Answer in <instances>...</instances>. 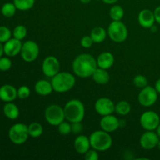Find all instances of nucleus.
I'll return each mask as SVG.
<instances>
[{
	"label": "nucleus",
	"instance_id": "f257e3e1",
	"mask_svg": "<svg viewBox=\"0 0 160 160\" xmlns=\"http://www.w3.org/2000/svg\"><path fill=\"white\" fill-rule=\"evenodd\" d=\"M97 67L96 59L92 55L87 53L78 56L72 62L73 72L76 76L81 78L92 77Z\"/></svg>",
	"mask_w": 160,
	"mask_h": 160
},
{
	"label": "nucleus",
	"instance_id": "f03ea898",
	"mask_svg": "<svg viewBox=\"0 0 160 160\" xmlns=\"http://www.w3.org/2000/svg\"><path fill=\"white\" fill-rule=\"evenodd\" d=\"M65 119L70 123L82 122L85 115L84 103L78 99H71L63 107Z\"/></svg>",
	"mask_w": 160,
	"mask_h": 160
},
{
	"label": "nucleus",
	"instance_id": "7ed1b4c3",
	"mask_svg": "<svg viewBox=\"0 0 160 160\" xmlns=\"http://www.w3.org/2000/svg\"><path fill=\"white\" fill-rule=\"evenodd\" d=\"M53 90L58 93H65L74 87L76 79L73 73L68 72H59L51 79Z\"/></svg>",
	"mask_w": 160,
	"mask_h": 160
},
{
	"label": "nucleus",
	"instance_id": "20e7f679",
	"mask_svg": "<svg viewBox=\"0 0 160 160\" xmlns=\"http://www.w3.org/2000/svg\"><path fill=\"white\" fill-rule=\"evenodd\" d=\"M91 146L92 148L99 152L109 150L112 145V138L109 133L99 130L92 133L89 137Z\"/></svg>",
	"mask_w": 160,
	"mask_h": 160
},
{
	"label": "nucleus",
	"instance_id": "39448f33",
	"mask_svg": "<svg viewBox=\"0 0 160 160\" xmlns=\"http://www.w3.org/2000/svg\"><path fill=\"white\" fill-rule=\"evenodd\" d=\"M107 34L112 42L116 43H122L128 38V30L121 20L112 21L109 25Z\"/></svg>",
	"mask_w": 160,
	"mask_h": 160
},
{
	"label": "nucleus",
	"instance_id": "423d86ee",
	"mask_svg": "<svg viewBox=\"0 0 160 160\" xmlns=\"http://www.w3.org/2000/svg\"><path fill=\"white\" fill-rule=\"evenodd\" d=\"M45 118L52 126H58L66 120L64 109L58 104L50 105L45 111Z\"/></svg>",
	"mask_w": 160,
	"mask_h": 160
},
{
	"label": "nucleus",
	"instance_id": "0eeeda50",
	"mask_svg": "<svg viewBox=\"0 0 160 160\" xmlns=\"http://www.w3.org/2000/svg\"><path fill=\"white\" fill-rule=\"evenodd\" d=\"M29 137L28 126L24 123H16L11 127L9 131V139L16 145H22L25 143Z\"/></svg>",
	"mask_w": 160,
	"mask_h": 160
},
{
	"label": "nucleus",
	"instance_id": "6e6552de",
	"mask_svg": "<svg viewBox=\"0 0 160 160\" xmlns=\"http://www.w3.org/2000/svg\"><path fill=\"white\" fill-rule=\"evenodd\" d=\"M158 92L155 87L147 85L146 87L142 88L139 93L138 100L141 106L144 107H150L156 102L158 99Z\"/></svg>",
	"mask_w": 160,
	"mask_h": 160
},
{
	"label": "nucleus",
	"instance_id": "1a4fd4ad",
	"mask_svg": "<svg viewBox=\"0 0 160 160\" xmlns=\"http://www.w3.org/2000/svg\"><path fill=\"white\" fill-rule=\"evenodd\" d=\"M21 57L25 62H31L37 59L39 55V46L34 41H27L22 45Z\"/></svg>",
	"mask_w": 160,
	"mask_h": 160
},
{
	"label": "nucleus",
	"instance_id": "9d476101",
	"mask_svg": "<svg viewBox=\"0 0 160 160\" xmlns=\"http://www.w3.org/2000/svg\"><path fill=\"white\" fill-rule=\"evenodd\" d=\"M139 121L145 131H156L160 123V117L154 111H146L141 115Z\"/></svg>",
	"mask_w": 160,
	"mask_h": 160
},
{
	"label": "nucleus",
	"instance_id": "9b49d317",
	"mask_svg": "<svg viewBox=\"0 0 160 160\" xmlns=\"http://www.w3.org/2000/svg\"><path fill=\"white\" fill-rule=\"evenodd\" d=\"M42 70L45 76L52 78L57 74L60 70V63L59 59L56 56H47L42 62Z\"/></svg>",
	"mask_w": 160,
	"mask_h": 160
},
{
	"label": "nucleus",
	"instance_id": "f8f14e48",
	"mask_svg": "<svg viewBox=\"0 0 160 160\" xmlns=\"http://www.w3.org/2000/svg\"><path fill=\"white\" fill-rule=\"evenodd\" d=\"M95 109L100 116L109 115L115 112V104L110 98L102 97L95 102Z\"/></svg>",
	"mask_w": 160,
	"mask_h": 160
},
{
	"label": "nucleus",
	"instance_id": "ddd939ff",
	"mask_svg": "<svg viewBox=\"0 0 160 160\" xmlns=\"http://www.w3.org/2000/svg\"><path fill=\"white\" fill-rule=\"evenodd\" d=\"M159 137L154 131H146L140 138V145L145 150H152L157 147Z\"/></svg>",
	"mask_w": 160,
	"mask_h": 160
},
{
	"label": "nucleus",
	"instance_id": "4468645a",
	"mask_svg": "<svg viewBox=\"0 0 160 160\" xmlns=\"http://www.w3.org/2000/svg\"><path fill=\"white\" fill-rule=\"evenodd\" d=\"M99 124L100 128L103 131L108 133L114 132L120 128V120L115 116L109 114L102 117Z\"/></svg>",
	"mask_w": 160,
	"mask_h": 160
},
{
	"label": "nucleus",
	"instance_id": "2eb2a0df",
	"mask_svg": "<svg viewBox=\"0 0 160 160\" xmlns=\"http://www.w3.org/2000/svg\"><path fill=\"white\" fill-rule=\"evenodd\" d=\"M138 23L142 28H151L154 26V23L156 22L155 19L154 12L148 9H142L138 14Z\"/></svg>",
	"mask_w": 160,
	"mask_h": 160
},
{
	"label": "nucleus",
	"instance_id": "dca6fc26",
	"mask_svg": "<svg viewBox=\"0 0 160 160\" xmlns=\"http://www.w3.org/2000/svg\"><path fill=\"white\" fill-rule=\"evenodd\" d=\"M22 45L21 41L19 39L10 38L7 42H5L4 45V53L8 56H15L20 53Z\"/></svg>",
	"mask_w": 160,
	"mask_h": 160
},
{
	"label": "nucleus",
	"instance_id": "f3484780",
	"mask_svg": "<svg viewBox=\"0 0 160 160\" xmlns=\"http://www.w3.org/2000/svg\"><path fill=\"white\" fill-rule=\"evenodd\" d=\"M114 56L110 52H103L100 53L96 59L97 65L99 68L109 70L114 64Z\"/></svg>",
	"mask_w": 160,
	"mask_h": 160
},
{
	"label": "nucleus",
	"instance_id": "a211bd4d",
	"mask_svg": "<svg viewBox=\"0 0 160 160\" xmlns=\"http://www.w3.org/2000/svg\"><path fill=\"white\" fill-rule=\"evenodd\" d=\"M75 150L79 154L84 155L90 149L91 142L89 138L85 135H78L73 142Z\"/></svg>",
	"mask_w": 160,
	"mask_h": 160
},
{
	"label": "nucleus",
	"instance_id": "6ab92c4d",
	"mask_svg": "<svg viewBox=\"0 0 160 160\" xmlns=\"http://www.w3.org/2000/svg\"><path fill=\"white\" fill-rule=\"evenodd\" d=\"M17 97V90L10 84H5L0 88V99L6 102H10Z\"/></svg>",
	"mask_w": 160,
	"mask_h": 160
},
{
	"label": "nucleus",
	"instance_id": "aec40b11",
	"mask_svg": "<svg viewBox=\"0 0 160 160\" xmlns=\"http://www.w3.org/2000/svg\"><path fill=\"white\" fill-rule=\"evenodd\" d=\"M34 91L37 94L42 96H46L52 92L53 87L51 81L47 80H39L34 84Z\"/></svg>",
	"mask_w": 160,
	"mask_h": 160
},
{
	"label": "nucleus",
	"instance_id": "412c9836",
	"mask_svg": "<svg viewBox=\"0 0 160 160\" xmlns=\"http://www.w3.org/2000/svg\"><path fill=\"white\" fill-rule=\"evenodd\" d=\"M92 77L94 81L98 84H106L110 80V76L107 70L99 68V67H97Z\"/></svg>",
	"mask_w": 160,
	"mask_h": 160
},
{
	"label": "nucleus",
	"instance_id": "4be33fe9",
	"mask_svg": "<svg viewBox=\"0 0 160 160\" xmlns=\"http://www.w3.org/2000/svg\"><path fill=\"white\" fill-rule=\"evenodd\" d=\"M90 36L92 37L94 43H102L106 38L107 32L102 27H95L91 31Z\"/></svg>",
	"mask_w": 160,
	"mask_h": 160
},
{
	"label": "nucleus",
	"instance_id": "5701e85b",
	"mask_svg": "<svg viewBox=\"0 0 160 160\" xmlns=\"http://www.w3.org/2000/svg\"><path fill=\"white\" fill-rule=\"evenodd\" d=\"M3 112H4L5 116L10 120H16L18 118L19 115H20L19 108L11 102H7L5 105L4 108H3Z\"/></svg>",
	"mask_w": 160,
	"mask_h": 160
},
{
	"label": "nucleus",
	"instance_id": "b1692460",
	"mask_svg": "<svg viewBox=\"0 0 160 160\" xmlns=\"http://www.w3.org/2000/svg\"><path fill=\"white\" fill-rule=\"evenodd\" d=\"M28 132L30 137L37 138L43 134V127L38 122H32L28 125Z\"/></svg>",
	"mask_w": 160,
	"mask_h": 160
},
{
	"label": "nucleus",
	"instance_id": "393cba45",
	"mask_svg": "<svg viewBox=\"0 0 160 160\" xmlns=\"http://www.w3.org/2000/svg\"><path fill=\"white\" fill-rule=\"evenodd\" d=\"M124 10L123 7L119 5H114L110 8L109 10V17L112 21H120L123 18Z\"/></svg>",
	"mask_w": 160,
	"mask_h": 160
},
{
	"label": "nucleus",
	"instance_id": "a878e982",
	"mask_svg": "<svg viewBox=\"0 0 160 160\" xmlns=\"http://www.w3.org/2000/svg\"><path fill=\"white\" fill-rule=\"evenodd\" d=\"M131 110V104L127 101H120L115 105V112L120 116L128 115Z\"/></svg>",
	"mask_w": 160,
	"mask_h": 160
},
{
	"label": "nucleus",
	"instance_id": "bb28decb",
	"mask_svg": "<svg viewBox=\"0 0 160 160\" xmlns=\"http://www.w3.org/2000/svg\"><path fill=\"white\" fill-rule=\"evenodd\" d=\"M35 0H13V3L17 9L21 11H27L34 6Z\"/></svg>",
	"mask_w": 160,
	"mask_h": 160
},
{
	"label": "nucleus",
	"instance_id": "cd10ccee",
	"mask_svg": "<svg viewBox=\"0 0 160 160\" xmlns=\"http://www.w3.org/2000/svg\"><path fill=\"white\" fill-rule=\"evenodd\" d=\"M17 9L14 3L6 2L2 7L1 12L4 17L9 18V17H12L15 15Z\"/></svg>",
	"mask_w": 160,
	"mask_h": 160
},
{
	"label": "nucleus",
	"instance_id": "c85d7f7f",
	"mask_svg": "<svg viewBox=\"0 0 160 160\" xmlns=\"http://www.w3.org/2000/svg\"><path fill=\"white\" fill-rule=\"evenodd\" d=\"M27 33H28L27 28L24 26L18 25V26H17L14 28L13 31H12V35H13V38L21 41L24 39V38L26 37Z\"/></svg>",
	"mask_w": 160,
	"mask_h": 160
},
{
	"label": "nucleus",
	"instance_id": "c756f323",
	"mask_svg": "<svg viewBox=\"0 0 160 160\" xmlns=\"http://www.w3.org/2000/svg\"><path fill=\"white\" fill-rule=\"evenodd\" d=\"M133 82H134V85L137 88H143L146 87L148 84V79H147L146 77L141 74L134 77Z\"/></svg>",
	"mask_w": 160,
	"mask_h": 160
},
{
	"label": "nucleus",
	"instance_id": "7c9ffc66",
	"mask_svg": "<svg viewBox=\"0 0 160 160\" xmlns=\"http://www.w3.org/2000/svg\"><path fill=\"white\" fill-rule=\"evenodd\" d=\"M57 127L59 133L62 135H67L72 132L71 123H70L69 121H62Z\"/></svg>",
	"mask_w": 160,
	"mask_h": 160
},
{
	"label": "nucleus",
	"instance_id": "2f4dec72",
	"mask_svg": "<svg viewBox=\"0 0 160 160\" xmlns=\"http://www.w3.org/2000/svg\"><path fill=\"white\" fill-rule=\"evenodd\" d=\"M11 31L8 28L4 26L0 27V42H6L11 38Z\"/></svg>",
	"mask_w": 160,
	"mask_h": 160
},
{
	"label": "nucleus",
	"instance_id": "473e14b6",
	"mask_svg": "<svg viewBox=\"0 0 160 160\" xmlns=\"http://www.w3.org/2000/svg\"><path fill=\"white\" fill-rule=\"evenodd\" d=\"M31 95V90L28 86H21L17 90V96L20 99H26Z\"/></svg>",
	"mask_w": 160,
	"mask_h": 160
},
{
	"label": "nucleus",
	"instance_id": "72a5a7b5",
	"mask_svg": "<svg viewBox=\"0 0 160 160\" xmlns=\"http://www.w3.org/2000/svg\"><path fill=\"white\" fill-rule=\"evenodd\" d=\"M12 67V62L10 59L7 57L0 58V70L2 71H6L9 70Z\"/></svg>",
	"mask_w": 160,
	"mask_h": 160
},
{
	"label": "nucleus",
	"instance_id": "f704fd0d",
	"mask_svg": "<svg viewBox=\"0 0 160 160\" xmlns=\"http://www.w3.org/2000/svg\"><path fill=\"white\" fill-rule=\"evenodd\" d=\"M98 151L95 149H89L87 152L84 154V159L86 160H98Z\"/></svg>",
	"mask_w": 160,
	"mask_h": 160
},
{
	"label": "nucleus",
	"instance_id": "c9c22d12",
	"mask_svg": "<svg viewBox=\"0 0 160 160\" xmlns=\"http://www.w3.org/2000/svg\"><path fill=\"white\" fill-rule=\"evenodd\" d=\"M94 42L91 36H84L81 40V45L83 48H89L92 46Z\"/></svg>",
	"mask_w": 160,
	"mask_h": 160
},
{
	"label": "nucleus",
	"instance_id": "e433bc0d",
	"mask_svg": "<svg viewBox=\"0 0 160 160\" xmlns=\"http://www.w3.org/2000/svg\"><path fill=\"white\" fill-rule=\"evenodd\" d=\"M72 133L73 134H81L83 131V125L81 122H75V123H71Z\"/></svg>",
	"mask_w": 160,
	"mask_h": 160
},
{
	"label": "nucleus",
	"instance_id": "4c0bfd02",
	"mask_svg": "<svg viewBox=\"0 0 160 160\" xmlns=\"http://www.w3.org/2000/svg\"><path fill=\"white\" fill-rule=\"evenodd\" d=\"M153 12H154L156 22H157L159 24H160V6H157Z\"/></svg>",
	"mask_w": 160,
	"mask_h": 160
},
{
	"label": "nucleus",
	"instance_id": "58836bf2",
	"mask_svg": "<svg viewBox=\"0 0 160 160\" xmlns=\"http://www.w3.org/2000/svg\"><path fill=\"white\" fill-rule=\"evenodd\" d=\"M155 88H156V90L157 91L158 93L160 94V78L156 81V84H155Z\"/></svg>",
	"mask_w": 160,
	"mask_h": 160
},
{
	"label": "nucleus",
	"instance_id": "ea45409f",
	"mask_svg": "<svg viewBox=\"0 0 160 160\" xmlns=\"http://www.w3.org/2000/svg\"><path fill=\"white\" fill-rule=\"evenodd\" d=\"M104 3L108 5H112V4H115L116 2H118V0H102Z\"/></svg>",
	"mask_w": 160,
	"mask_h": 160
},
{
	"label": "nucleus",
	"instance_id": "a19ab883",
	"mask_svg": "<svg viewBox=\"0 0 160 160\" xmlns=\"http://www.w3.org/2000/svg\"><path fill=\"white\" fill-rule=\"evenodd\" d=\"M4 53V46L2 45V43L0 42V58L2 57V54Z\"/></svg>",
	"mask_w": 160,
	"mask_h": 160
},
{
	"label": "nucleus",
	"instance_id": "79ce46f5",
	"mask_svg": "<svg viewBox=\"0 0 160 160\" xmlns=\"http://www.w3.org/2000/svg\"><path fill=\"white\" fill-rule=\"evenodd\" d=\"M156 134H158V136H159L160 138V123L159 124V126L157 127V128L156 129Z\"/></svg>",
	"mask_w": 160,
	"mask_h": 160
},
{
	"label": "nucleus",
	"instance_id": "37998d69",
	"mask_svg": "<svg viewBox=\"0 0 160 160\" xmlns=\"http://www.w3.org/2000/svg\"><path fill=\"white\" fill-rule=\"evenodd\" d=\"M80 1H81L82 3H84V4H88V3L90 2L92 0H80Z\"/></svg>",
	"mask_w": 160,
	"mask_h": 160
},
{
	"label": "nucleus",
	"instance_id": "c03bdc74",
	"mask_svg": "<svg viewBox=\"0 0 160 160\" xmlns=\"http://www.w3.org/2000/svg\"><path fill=\"white\" fill-rule=\"evenodd\" d=\"M123 124H125V120H120V128L123 126Z\"/></svg>",
	"mask_w": 160,
	"mask_h": 160
},
{
	"label": "nucleus",
	"instance_id": "a18cd8bd",
	"mask_svg": "<svg viewBox=\"0 0 160 160\" xmlns=\"http://www.w3.org/2000/svg\"><path fill=\"white\" fill-rule=\"evenodd\" d=\"M157 147H158V148H159V149L160 150V139H159V142H158V145H157Z\"/></svg>",
	"mask_w": 160,
	"mask_h": 160
}]
</instances>
